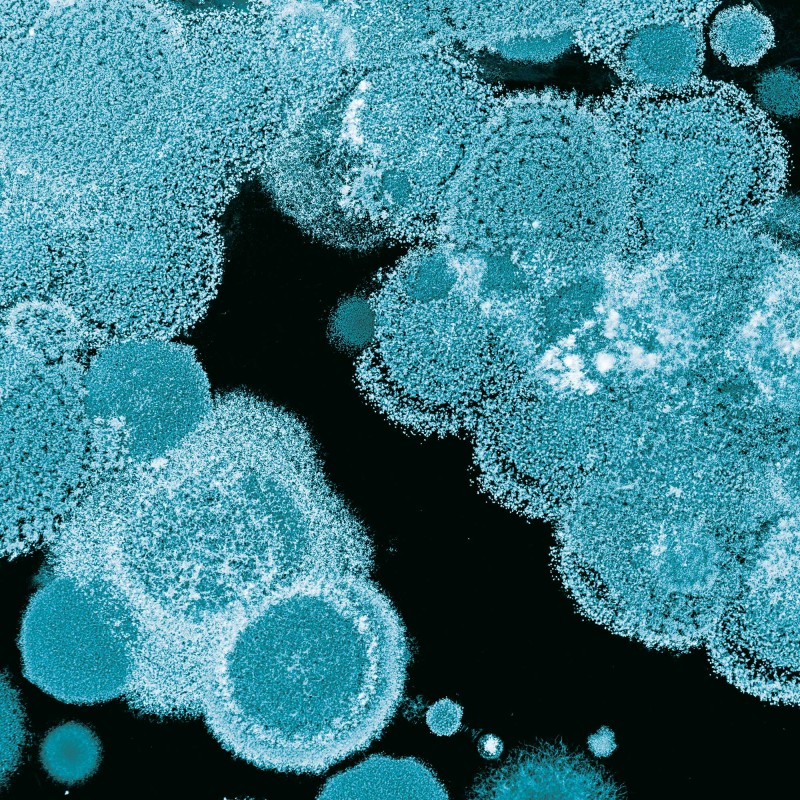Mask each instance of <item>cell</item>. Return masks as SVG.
Instances as JSON below:
<instances>
[{
  "label": "cell",
  "instance_id": "8992f818",
  "mask_svg": "<svg viewBox=\"0 0 800 800\" xmlns=\"http://www.w3.org/2000/svg\"><path fill=\"white\" fill-rule=\"evenodd\" d=\"M318 798L447 799L448 793L423 762L373 756L330 779Z\"/></svg>",
  "mask_w": 800,
  "mask_h": 800
},
{
  "label": "cell",
  "instance_id": "52a82bcc",
  "mask_svg": "<svg viewBox=\"0 0 800 800\" xmlns=\"http://www.w3.org/2000/svg\"><path fill=\"white\" fill-rule=\"evenodd\" d=\"M63 304L24 302L7 317V336L13 344L38 358H59L75 352L87 340L89 330Z\"/></svg>",
  "mask_w": 800,
  "mask_h": 800
},
{
  "label": "cell",
  "instance_id": "277c9868",
  "mask_svg": "<svg viewBox=\"0 0 800 800\" xmlns=\"http://www.w3.org/2000/svg\"><path fill=\"white\" fill-rule=\"evenodd\" d=\"M720 2L614 1L596 11L593 52L623 85L666 92L702 78L704 29Z\"/></svg>",
  "mask_w": 800,
  "mask_h": 800
},
{
  "label": "cell",
  "instance_id": "8fae6325",
  "mask_svg": "<svg viewBox=\"0 0 800 800\" xmlns=\"http://www.w3.org/2000/svg\"><path fill=\"white\" fill-rule=\"evenodd\" d=\"M756 96L759 107L765 112L785 118L797 117L800 110L798 72L788 67L764 72L757 80Z\"/></svg>",
  "mask_w": 800,
  "mask_h": 800
},
{
  "label": "cell",
  "instance_id": "5b68a950",
  "mask_svg": "<svg viewBox=\"0 0 800 800\" xmlns=\"http://www.w3.org/2000/svg\"><path fill=\"white\" fill-rule=\"evenodd\" d=\"M591 767L563 744L540 741L512 752L480 775L468 791L473 799L587 798Z\"/></svg>",
  "mask_w": 800,
  "mask_h": 800
},
{
  "label": "cell",
  "instance_id": "ba28073f",
  "mask_svg": "<svg viewBox=\"0 0 800 800\" xmlns=\"http://www.w3.org/2000/svg\"><path fill=\"white\" fill-rule=\"evenodd\" d=\"M714 53L733 67L756 64L775 45L770 18L752 4H738L719 11L710 26Z\"/></svg>",
  "mask_w": 800,
  "mask_h": 800
},
{
  "label": "cell",
  "instance_id": "5bb4252c",
  "mask_svg": "<svg viewBox=\"0 0 800 800\" xmlns=\"http://www.w3.org/2000/svg\"><path fill=\"white\" fill-rule=\"evenodd\" d=\"M503 750V741L495 734H485L477 742L478 753L487 760L499 758Z\"/></svg>",
  "mask_w": 800,
  "mask_h": 800
},
{
  "label": "cell",
  "instance_id": "6da1fadb",
  "mask_svg": "<svg viewBox=\"0 0 800 800\" xmlns=\"http://www.w3.org/2000/svg\"><path fill=\"white\" fill-rule=\"evenodd\" d=\"M370 559L315 523L262 518L198 567L177 634L182 689L227 751L293 767L359 719L382 655Z\"/></svg>",
  "mask_w": 800,
  "mask_h": 800
},
{
  "label": "cell",
  "instance_id": "7a4b0ae2",
  "mask_svg": "<svg viewBox=\"0 0 800 800\" xmlns=\"http://www.w3.org/2000/svg\"><path fill=\"white\" fill-rule=\"evenodd\" d=\"M603 108L637 206L712 203L755 213L778 199L788 183V142L734 84L702 77L666 92L622 85L606 96Z\"/></svg>",
  "mask_w": 800,
  "mask_h": 800
},
{
  "label": "cell",
  "instance_id": "3957f363",
  "mask_svg": "<svg viewBox=\"0 0 800 800\" xmlns=\"http://www.w3.org/2000/svg\"><path fill=\"white\" fill-rule=\"evenodd\" d=\"M71 599L39 595L21 633L25 673L67 702L123 696L129 674L124 645L84 591Z\"/></svg>",
  "mask_w": 800,
  "mask_h": 800
},
{
  "label": "cell",
  "instance_id": "30bf717a",
  "mask_svg": "<svg viewBox=\"0 0 800 800\" xmlns=\"http://www.w3.org/2000/svg\"><path fill=\"white\" fill-rule=\"evenodd\" d=\"M329 337L340 348L357 349L368 346L374 334V314L369 299L350 297L332 313Z\"/></svg>",
  "mask_w": 800,
  "mask_h": 800
},
{
  "label": "cell",
  "instance_id": "4fadbf2b",
  "mask_svg": "<svg viewBox=\"0 0 800 800\" xmlns=\"http://www.w3.org/2000/svg\"><path fill=\"white\" fill-rule=\"evenodd\" d=\"M614 744V737L607 728L599 729L588 739L590 751L598 757L609 755L614 749Z\"/></svg>",
  "mask_w": 800,
  "mask_h": 800
},
{
  "label": "cell",
  "instance_id": "7c38bea8",
  "mask_svg": "<svg viewBox=\"0 0 800 800\" xmlns=\"http://www.w3.org/2000/svg\"><path fill=\"white\" fill-rule=\"evenodd\" d=\"M462 717V707L457 702L444 698L429 707L426 713V723L436 735L450 736L459 730Z\"/></svg>",
  "mask_w": 800,
  "mask_h": 800
},
{
  "label": "cell",
  "instance_id": "9c48e42d",
  "mask_svg": "<svg viewBox=\"0 0 800 800\" xmlns=\"http://www.w3.org/2000/svg\"><path fill=\"white\" fill-rule=\"evenodd\" d=\"M100 744L87 727L66 723L51 730L41 746V761L48 774L62 783L90 776L100 761Z\"/></svg>",
  "mask_w": 800,
  "mask_h": 800
}]
</instances>
